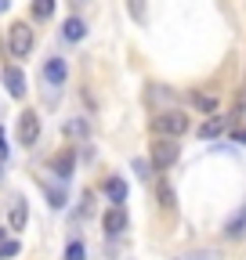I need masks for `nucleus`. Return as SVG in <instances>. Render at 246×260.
<instances>
[{"instance_id": "a211bd4d", "label": "nucleus", "mask_w": 246, "mask_h": 260, "mask_svg": "<svg viewBox=\"0 0 246 260\" xmlns=\"http://www.w3.org/2000/svg\"><path fill=\"white\" fill-rule=\"evenodd\" d=\"M177 260H221L218 249H192V253H181Z\"/></svg>"}, {"instance_id": "4be33fe9", "label": "nucleus", "mask_w": 246, "mask_h": 260, "mask_svg": "<svg viewBox=\"0 0 246 260\" xmlns=\"http://www.w3.org/2000/svg\"><path fill=\"white\" fill-rule=\"evenodd\" d=\"M11 145H8V134H4V126H0V159H8Z\"/></svg>"}, {"instance_id": "393cba45", "label": "nucleus", "mask_w": 246, "mask_h": 260, "mask_svg": "<svg viewBox=\"0 0 246 260\" xmlns=\"http://www.w3.org/2000/svg\"><path fill=\"white\" fill-rule=\"evenodd\" d=\"M11 8V0H0V11H8Z\"/></svg>"}, {"instance_id": "9b49d317", "label": "nucleus", "mask_w": 246, "mask_h": 260, "mask_svg": "<svg viewBox=\"0 0 246 260\" xmlns=\"http://www.w3.org/2000/svg\"><path fill=\"white\" fill-rule=\"evenodd\" d=\"M102 224H105V235H119L123 228H127V213H123V206H112Z\"/></svg>"}, {"instance_id": "0eeeda50", "label": "nucleus", "mask_w": 246, "mask_h": 260, "mask_svg": "<svg viewBox=\"0 0 246 260\" xmlns=\"http://www.w3.org/2000/svg\"><path fill=\"white\" fill-rule=\"evenodd\" d=\"M25 217H29V206L22 195H15L11 199V210H8V232H22L25 228Z\"/></svg>"}, {"instance_id": "39448f33", "label": "nucleus", "mask_w": 246, "mask_h": 260, "mask_svg": "<svg viewBox=\"0 0 246 260\" xmlns=\"http://www.w3.org/2000/svg\"><path fill=\"white\" fill-rule=\"evenodd\" d=\"M66 76H69V69H66V61H62V58H47L44 61V83L47 87H62Z\"/></svg>"}, {"instance_id": "f257e3e1", "label": "nucleus", "mask_w": 246, "mask_h": 260, "mask_svg": "<svg viewBox=\"0 0 246 260\" xmlns=\"http://www.w3.org/2000/svg\"><path fill=\"white\" fill-rule=\"evenodd\" d=\"M152 134L156 138H181L184 130H189V116H184L181 109H163V112H156L152 116Z\"/></svg>"}, {"instance_id": "f8f14e48", "label": "nucleus", "mask_w": 246, "mask_h": 260, "mask_svg": "<svg viewBox=\"0 0 246 260\" xmlns=\"http://www.w3.org/2000/svg\"><path fill=\"white\" fill-rule=\"evenodd\" d=\"M228 123H232V116H218V112H213V116H210V119L199 126V138H203V141H206V138H218Z\"/></svg>"}, {"instance_id": "dca6fc26", "label": "nucleus", "mask_w": 246, "mask_h": 260, "mask_svg": "<svg viewBox=\"0 0 246 260\" xmlns=\"http://www.w3.org/2000/svg\"><path fill=\"white\" fill-rule=\"evenodd\" d=\"M22 253V242L18 239H4V228H0V260H15Z\"/></svg>"}, {"instance_id": "4468645a", "label": "nucleus", "mask_w": 246, "mask_h": 260, "mask_svg": "<svg viewBox=\"0 0 246 260\" xmlns=\"http://www.w3.org/2000/svg\"><path fill=\"white\" fill-rule=\"evenodd\" d=\"M192 105H196L199 112L213 116V112H218V94H210V90H192Z\"/></svg>"}, {"instance_id": "9d476101", "label": "nucleus", "mask_w": 246, "mask_h": 260, "mask_svg": "<svg viewBox=\"0 0 246 260\" xmlns=\"http://www.w3.org/2000/svg\"><path fill=\"white\" fill-rule=\"evenodd\" d=\"M4 87H8L11 98H25V76H22L18 65H8L4 69Z\"/></svg>"}, {"instance_id": "aec40b11", "label": "nucleus", "mask_w": 246, "mask_h": 260, "mask_svg": "<svg viewBox=\"0 0 246 260\" xmlns=\"http://www.w3.org/2000/svg\"><path fill=\"white\" fill-rule=\"evenodd\" d=\"M83 256H87L83 242H69V249H66V260H83Z\"/></svg>"}, {"instance_id": "f03ea898", "label": "nucleus", "mask_w": 246, "mask_h": 260, "mask_svg": "<svg viewBox=\"0 0 246 260\" xmlns=\"http://www.w3.org/2000/svg\"><path fill=\"white\" fill-rule=\"evenodd\" d=\"M33 44H37V32L29 22H15L8 29V51L15 58H25V54H33Z\"/></svg>"}, {"instance_id": "5701e85b", "label": "nucleus", "mask_w": 246, "mask_h": 260, "mask_svg": "<svg viewBox=\"0 0 246 260\" xmlns=\"http://www.w3.org/2000/svg\"><path fill=\"white\" fill-rule=\"evenodd\" d=\"M131 15H134L138 22H145V11H141V0H131Z\"/></svg>"}, {"instance_id": "6ab92c4d", "label": "nucleus", "mask_w": 246, "mask_h": 260, "mask_svg": "<svg viewBox=\"0 0 246 260\" xmlns=\"http://www.w3.org/2000/svg\"><path fill=\"white\" fill-rule=\"evenodd\" d=\"M156 195H160V206H163V210H174V191H170L167 184H160Z\"/></svg>"}, {"instance_id": "20e7f679", "label": "nucleus", "mask_w": 246, "mask_h": 260, "mask_svg": "<svg viewBox=\"0 0 246 260\" xmlns=\"http://www.w3.org/2000/svg\"><path fill=\"white\" fill-rule=\"evenodd\" d=\"M37 138H40V116H37V112H22V116H18V141L33 148Z\"/></svg>"}, {"instance_id": "423d86ee", "label": "nucleus", "mask_w": 246, "mask_h": 260, "mask_svg": "<svg viewBox=\"0 0 246 260\" xmlns=\"http://www.w3.org/2000/svg\"><path fill=\"white\" fill-rule=\"evenodd\" d=\"M62 134L73 138V141H87V138H90V119H87V116H73V119H66V123H62Z\"/></svg>"}, {"instance_id": "7ed1b4c3", "label": "nucleus", "mask_w": 246, "mask_h": 260, "mask_svg": "<svg viewBox=\"0 0 246 260\" xmlns=\"http://www.w3.org/2000/svg\"><path fill=\"white\" fill-rule=\"evenodd\" d=\"M177 155H181L177 138H156V145L148 148V159H152V167H156V170H170L177 162Z\"/></svg>"}, {"instance_id": "ddd939ff", "label": "nucleus", "mask_w": 246, "mask_h": 260, "mask_svg": "<svg viewBox=\"0 0 246 260\" xmlns=\"http://www.w3.org/2000/svg\"><path fill=\"white\" fill-rule=\"evenodd\" d=\"M62 37H66L69 44H80L83 37H87V25H83V18H66V25H62Z\"/></svg>"}, {"instance_id": "f3484780", "label": "nucleus", "mask_w": 246, "mask_h": 260, "mask_svg": "<svg viewBox=\"0 0 246 260\" xmlns=\"http://www.w3.org/2000/svg\"><path fill=\"white\" fill-rule=\"evenodd\" d=\"M29 15H33L37 22H47L54 15V0H33V4H29Z\"/></svg>"}, {"instance_id": "1a4fd4ad", "label": "nucleus", "mask_w": 246, "mask_h": 260, "mask_svg": "<svg viewBox=\"0 0 246 260\" xmlns=\"http://www.w3.org/2000/svg\"><path fill=\"white\" fill-rule=\"evenodd\" d=\"M225 239H246V203L225 220Z\"/></svg>"}, {"instance_id": "b1692460", "label": "nucleus", "mask_w": 246, "mask_h": 260, "mask_svg": "<svg viewBox=\"0 0 246 260\" xmlns=\"http://www.w3.org/2000/svg\"><path fill=\"white\" fill-rule=\"evenodd\" d=\"M232 141L235 145H246V130H232Z\"/></svg>"}, {"instance_id": "6e6552de", "label": "nucleus", "mask_w": 246, "mask_h": 260, "mask_svg": "<svg viewBox=\"0 0 246 260\" xmlns=\"http://www.w3.org/2000/svg\"><path fill=\"white\" fill-rule=\"evenodd\" d=\"M73 167H76V155H73V148L58 152V155L51 159V170H54V177H62V181H69V177H73Z\"/></svg>"}, {"instance_id": "412c9836", "label": "nucleus", "mask_w": 246, "mask_h": 260, "mask_svg": "<svg viewBox=\"0 0 246 260\" xmlns=\"http://www.w3.org/2000/svg\"><path fill=\"white\" fill-rule=\"evenodd\" d=\"M232 123H246V94L239 98V105L232 109Z\"/></svg>"}, {"instance_id": "2eb2a0df", "label": "nucleus", "mask_w": 246, "mask_h": 260, "mask_svg": "<svg viewBox=\"0 0 246 260\" xmlns=\"http://www.w3.org/2000/svg\"><path fill=\"white\" fill-rule=\"evenodd\" d=\"M105 195L119 206L123 199H127V181H123V177H109V181H105Z\"/></svg>"}]
</instances>
